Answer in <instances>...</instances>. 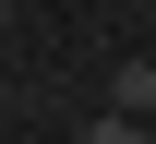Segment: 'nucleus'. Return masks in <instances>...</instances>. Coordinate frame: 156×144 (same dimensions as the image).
Segmentation results:
<instances>
[{
    "label": "nucleus",
    "instance_id": "obj_1",
    "mask_svg": "<svg viewBox=\"0 0 156 144\" xmlns=\"http://www.w3.org/2000/svg\"><path fill=\"white\" fill-rule=\"evenodd\" d=\"M108 108H120V120H156V60H120V84H108Z\"/></svg>",
    "mask_w": 156,
    "mask_h": 144
},
{
    "label": "nucleus",
    "instance_id": "obj_2",
    "mask_svg": "<svg viewBox=\"0 0 156 144\" xmlns=\"http://www.w3.org/2000/svg\"><path fill=\"white\" fill-rule=\"evenodd\" d=\"M84 144H156V120H120V108H108V120L84 132Z\"/></svg>",
    "mask_w": 156,
    "mask_h": 144
}]
</instances>
